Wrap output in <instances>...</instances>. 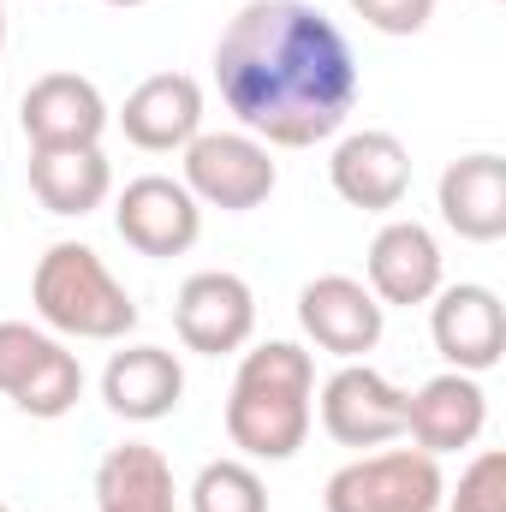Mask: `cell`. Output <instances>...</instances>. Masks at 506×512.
I'll list each match as a JSON object with an SVG mask.
<instances>
[{
	"label": "cell",
	"instance_id": "1",
	"mask_svg": "<svg viewBox=\"0 0 506 512\" xmlns=\"http://www.w3.org/2000/svg\"><path fill=\"white\" fill-rule=\"evenodd\" d=\"M221 102L256 143L310 149L340 137L358 108V54L310 0H251L215 42Z\"/></svg>",
	"mask_w": 506,
	"mask_h": 512
},
{
	"label": "cell",
	"instance_id": "2",
	"mask_svg": "<svg viewBox=\"0 0 506 512\" xmlns=\"http://www.w3.org/2000/svg\"><path fill=\"white\" fill-rule=\"evenodd\" d=\"M316 364L304 346L292 340H268L245 352L233 393H227V441L245 453V459H292L304 441H310V423H316Z\"/></svg>",
	"mask_w": 506,
	"mask_h": 512
},
{
	"label": "cell",
	"instance_id": "3",
	"mask_svg": "<svg viewBox=\"0 0 506 512\" xmlns=\"http://www.w3.org/2000/svg\"><path fill=\"white\" fill-rule=\"evenodd\" d=\"M30 304L54 334H72V340H126L137 328L131 292L114 280V268L78 239H60V245L42 251L36 274H30Z\"/></svg>",
	"mask_w": 506,
	"mask_h": 512
},
{
	"label": "cell",
	"instance_id": "4",
	"mask_svg": "<svg viewBox=\"0 0 506 512\" xmlns=\"http://www.w3.org/2000/svg\"><path fill=\"white\" fill-rule=\"evenodd\" d=\"M447 477L441 459L417 453V447H387V453H364L352 465H340L322 489L328 512H441Z\"/></svg>",
	"mask_w": 506,
	"mask_h": 512
},
{
	"label": "cell",
	"instance_id": "5",
	"mask_svg": "<svg viewBox=\"0 0 506 512\" xmlns=\"http://www.w3.org/2000/svg\"><path fill=\"white\" fill-rule=\"evenodd\" d=\"M203 209L221 215H251L274 197L280 167L268 155V143H256L251 131H197L185 143V179H179Z\"/></svg>",
	"mask_w": 506,
	"mask_h": 512
},
{
	"label": "cell",
	"instance_id": "6",
	"mask_svg": "<svg viewBox=\"0 0 506 512\" xmlns=\"http://www.w3.org/2000/svg\"><path fill=\"white\" fill-rule=\"evenodd\" d=\"M0 393L24 417L54 423L84 399V364L54 334H42L30 322H0Z\"/></svg>",
	"mask_w": 506,
	"mask_h": 512
},
{
	"label": "cell",
	"instance_id": "7",
	"mask_svg": "<svg viewBox=\"0 0 506 512\" xmlns=\"http://www.w3.org/2000/svg\"><path fill=\"white\" fill-rule=\"evenodd\" d=\"M173 328L185 340V352H203V358H227L239 346H251L256 334V292L245 274H227V268H203L179 286L173 298Z\"/></svg>",
	"mask_w": 506,
	"mask_h": 512
},
{
	"label": "cell",
	"instance_id": "8",
	"mask_svg": "<svg viewBox=\"0 0 506 512\" xmlns=\"http://www.w3.org/2000/svg\"><path fill=\"white\" fill-rule=\"evenodd\" d=\"M298 328L334 352L340 364H358L381 346V328H387V310L376 304V292L352 274H316L304 292H298Z\"/></svg>",
	"mask_w": 506,
	"mask_h": 512
},
{
	"label": "cell",
	"instance_id": "9",
	"mask_svg": "<svg viewBox=\"0 0 506 512\" xmlns=\"http://www.w3.org/2000/svg\"><path fill=\"white\" fill-rule=\"evenodd\" d=\"M114 227H120V239H126L137 256L167 262V256H185L203 239V203H197L179 179L143 173V179H131L126 191H120Z\"/></svg>",
	"mask_w": 506,
	"mask_h": 512
},
{
	"label": "cell",
	"instance_id": "10",
	"mask_svg": "<svg viewBox=\"0 0 506 512\" xmlns=\"http://www.w3.org/2000/svg\"><path fill=\"white\" fill-rule=\"evenodd\" d=\"M322 429L340 447H387V441H399L405 435V387H393L364 358L340 364L322 382Z\"/></svg>",
	"mask_w": 506,
	"mask_h": 512
},
{
	"label": "cell",
	"instance_id": "11",
	"mask_svg": "<svg viewBox=\"0 0 506 512\" xmlns=\"http://www.w3.org/2000/svg\"><path fill=\"white\" fill-rule=\"evenodd\" d=\"M18 120L30 149H102L108 102L84 72H42L18 102Z\"/></svg>",
	"mask_w": 506,
	"mask_h": 512
},
{
	"label": "cell",
	"instance_id": "12",
	"mask_svg": "<svg viewBox=\"0 0 506 512\" xmlns=\"http://www.w3.org/2000/svg\"><path fill=\"white\" fill-rule=\"evenodd\" d=\"M429 334H435V352H441L453 370L483 376V370L501 364V352H506V310L489 286L459 280V286H441V292H435Z\"/></svg>",
	"mask_w": 506,
	"mask_h": 512
},
{
	"label": "cell",
	"instance_id": "13",
	"mask_svg": "<svg viewBox=\"0 0 506 512\" xmlns=\"http://www.w3.org/2000/svg\"><path fill=\"white\" fill-rule=\"evenodd\" d=\"M483 423H489V393H483L477 376H465V370H441L435 382L405 393V435L429 459L477 447Z\"/></svg>",
	"mask_w": 506,
	"mask_h": 512
},
{
	"label": "cell",
	"instance_id": "14",
	"mask_svg": "<svg viewBox=\"0 0 506 512\" xmlns=\"http://www.w3.org/2000/svg\"><path fill=\"white\" fill-rule=\"evenodd\" d=\"M328 185H334L340 203H352L364 215H387L411 191V149L393 131H352V137L334 143Z\"/></svg>",
	"mask_w": 506,
	"mask_h": 512
},
{
	"label": "cell",
	"instance_id": "15",
	"mask_svg": "<svg viewBox=\"0 0 506 512\" xmlns=\"http://www.w3.org/2000/svg\"><path fill=\"white\" fill-rule=\"evenodd\" d=\"M364 274H370V292H376L381 310L429 304L441 292V245L423 221H387L370 239Z\"/></svg>",
	"mask_w": 506,
	"mask_h": 512
},
{
	"label": "cell",
	"instance_id": "16",
	"mask_svg": "<svg viewBox=\"0 0 506 512\" xmlns=\"http://www.w3.org/2000/svg\"><path fill=\"white\" fill-rule=\"evenodd\" d=\"M435 209H441V221H447L459 239H471V245L506 239V155L477 149V155L447 161V173H441V185H435Z\"/></svg>",
	"mask_w": 506,
	"mask_h": 512
},
{
	"label": "cell",
	"instance_id": "17",
	"mask_svg": "<svg viewBox=\"0 0 506 512\" xmlns=\"http://www.w3.org/2000/svg\"><path fill=\"white\" fill-rule=\"evenodd\" d=\"M120 126L149 155L185 149L203 131V84L191 72H155V78H143L126 96V108H120Z\"/></svg>",
	"mask_w": 506,
	"mask_h": 512
},
{
	"label": "cell",
	"instance_id": "18",
	"mask_svg": "<svg viewBox=\"0 0 506 512\" xmlns=\"http://www.w3.org/2000/svg\"><path fill=\"white\" fill-rule=\"evenodd\" d=\"M102 399H108V411L126 417V423H161V417H173L179 399H185V370H179V358L161 352V346H126V352H114L108 370H102Z\"/></svg>",
	"mask_w": 506,
	"mask_h": 512
},
{
	"label": "cell",
	"instance_id": "19",
	"mask_svg": "<svg viewBox=\"0 0 506 512\" xmlns=\"http://www.w3.org/2000/svg\"><path fill=\"white\" fill-rule=\"evenodd\" d=\"M30 191L48 215L84 221L108 203L114 167H108L102 149H30Z\"/></svg>",
	"mask_w": 506,
	"mask_h": 512
},
{
	"label": "cell",
	"instance_id": "20",
	"mask_svg": "<svg viewBox=\"0 0 506 512\" xmlns=\"http://www.w3.org/2000/svg\"><path fill=\"white\" fill-rule=\"evenodd\" d=\"M96 512H179L173 489V465L161 459V447L126 441L96 465Z\"/></svg>",
	"mask_w": 506,
	"mask_h": 512
},
{
	"label": "cell",
	"instance_id": "21",
	"mask_svg": "<svg viewBox=\"0 0 506 512\" xmlns=\"http://www.w3.org/2000/svg\"><path fill=\"white\" fill-rule=\"evenodd\" d=\"M191 512H268V489L251 459H209L191 483Z\"/></svg>",
	"mask_w": 506,
	"mask_h": 512
},
{
	"label": "cell",
	"instance_id": "22",
	"mask_svg": "<svg viewBox=\"0 0 506 512\" xmlns=\"http://www.w3.org/2000/svg\"><path fill=\"white\" fill-rule=\"evenodd\" d=\"M447 512H506V453L483 447L465 471H459V489L441 495Z\"/></svg>",
	"mask_w": 506,
	"mask_h": 512
},
{
	"label": "cell",
	"instance_id": "23",
	"mask_svg": "<svg viewBox=\"0 0 506 512\" xmlns=\"http://www.w3.org/2000/svg\"><path fill=\"white\" fill-rule=\"evenodd\" d=\"M352 12L381 36H417L435 18V0H352Z\"/></svg>",
	"mask_w": 506,
	"mask_h": 512
},
{
	"label": "cell",
	"instance_id": "24",
	"mask_svg": "<svg viewBox=\"0 0 506 512\" xmlns=\"http://www.w3.org/2000/svg\"><path fill=\"white\" fill-rule=\"evenodd\" d=\"M0 48H6V6H0Z\"/></svg>",
	"mask_w": 506,
	"mask_h": 512
},
{
	"label": "cell",
	"instance_id": "25",
	"mask_svg": "<svg viewBox=\"0 0 506 512\" xmlns=\"http://www.w3.org/2000/svg\"><path fill=\"white\" fill-rule=\"evenodd\" d=\"M108 6H149V0H108Z\"/></svg>",
	"mask_w": 506,
	"mask_h": 512
},
{
	"label": "cell",
	"instance_id": "26",
	"mask_svg": "<svg viewBox=\"0 0 506 512\" xmlns=\"http://www.w3.org/2000/svg\"><path fill=\"white\" fill-rule=\"evenodd\" d=\"M0 512H12V507H6V501H0Z\"/></svg>",
	"mask_w": 506,
	"mask_h": 512
}]
</instances>
